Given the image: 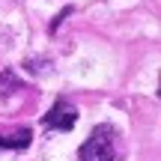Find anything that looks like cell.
Instances as JSON below:
<instances>
[{
  "label": "cell",
  "mask_w": 161,
  "mask_h": 161,
  "mask_svg": "<svg viewBox=\"0 0 161 161\" xmlns=\"http://www.w3.org/2000/svg\"><path fill=\"white\" fill-rule=\"evenodd\" d=\"M75 122H78V108L69 104L66 98H57L54 108L42 116V125L51 131H69V128H75Z\"/></svg>",
  "instance_id": "2"
},
{
  "label": "cell",
  "mask_w": 161,
  "mask_h": 161,
  "mask_svg": "<svg viewBox=\"0 0 161 161\" xmlns=\"http://www.w3.org/2000/svg\"><path fill=\"white\" fill-rule=\"evenodd\" d=\"M78 161H116L114 149V128L110 125H98L90 131V137L84 140L78 152Z\"/></svg>",
  "instance_id": "1"
},
{
  "label": "cell",
  "mask_w": 161,
  "mask_h": 161,
  "mask_svg": "<svg viewBox=\"0 0 161 161\" xmlns=\"http://www.w3.org/2000/svg\"><path fill=\"white\" fill-rule=\"evenodd\" d=\"M30 143H33V131H30V128H15V131H9V134H0V149L21 152V149H27Z\"/></svg>",
  "instance_id": "3"
},
{
  "label": "cell",
  "mask_w": 161,
  "mask_h": 161,
  "mask_svg": "<svg viewBox=\"0 0 161 161\" xmlns=\"http://www.w3.org/2000/svg\"><path fill=\"white\" fill-rule=\"evenodd\" d=\"M12 84H15V78H12V75H0V96H3L6 86H12Z\"/></svg>",
  "instance_id": "4"
}]
</instances>
